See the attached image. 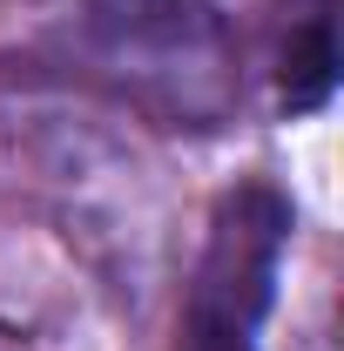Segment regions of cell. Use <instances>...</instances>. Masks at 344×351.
Returning a JSON list of instances; mask_svg holds the SVG:
<instances>
[{
	"label": "cell",
	"mask_w": 344,
	"mask_h": 351,
	"mask_svg": "<svg viewBox=\"0 0 344 351\" xmlns=\"http://www.w3.org/2000/svg\"><path fill=\"white\" fill-rule=\"evenodd\" d=\"M331 88H338V47H331V27L324 21H310L284 47V101L291 108H324Z\"/></svg>",
	"instance_id": "cell-3"
},
{
	"label": "cell",
	"mask_w": 344,
	"mask_h": 351,
	"mask_svg": "<svg viewBox=\"0 0 344 351\" xmlns=\"http://www.w3.org/2000/svg\"><path fill=\"white\" fill-rule=\"evenodd\" d=\"M182 351H250V331H230L216 317H182Z\"/></svg>",
	"instance_id": "cell-4"
},
{
	"label": "cell",
	"mask_w": 344,
	"mask_h": 351,
	"mask_svg": "<svg viewBox=\"0 0 344 351\" xmlns=\"http://www.w3.org/2000/svg\"><path fill=\"white\" fill-rule=\"evenodd\" d=\"M95 34L108 61L135 68L149 88H175L182 108L196 88H216L223 34L203 0H95Z\"/></svg>",
	"instance_id": "cell-2"
},
{
	"label": "cell",
	"mask_w": 344,
	"mask_h": 351,
	"mask_svg": "<svg viewBox=\"0 0 344 351\" xmlns=\"http://www.w3.org/2000/svg\"><path fill=\"white\" fill-rule=\"evenodd\" d=\"M291 243V203L263 182H243L236 196H223L210 223V250L196 270V298L189 317H216L230 331H257V317L277 298V263Z\"/></svg>",
	"instance_id": "cell-1"
}]
</instances>
